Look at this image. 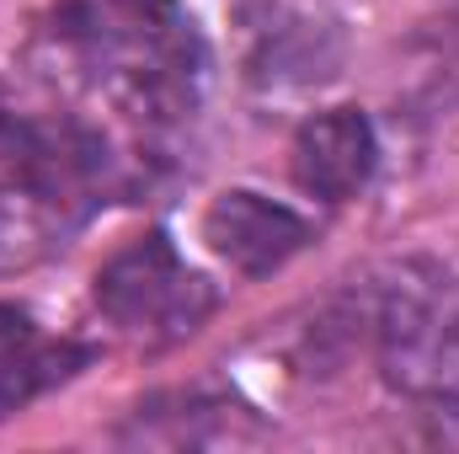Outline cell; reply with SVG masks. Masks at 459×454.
I'll return each mask as SVG.
<instances>
[{"instance_id":"6da1fadb","label":"cell","mask_w":459,"mask_h":454,"mask_svg":"<svg viewBox=\"0 0 459 454\" xmlns=\"http://www.w3.org/2000/svg\"><path fill=\"white\" fill-rule=\"evenodd\" d=\"M385 380L417 401L459 406V300L438 273L406 267L374 310Z\"/></svg>"},{"instance_id":"7a4b0ae2","label":"cell","mask_w":459,"mask_h":454,"mask_svg":"<svg viewBox=\"0 0 459 454\" xmlns=\"http://www.w3.org/2000/svg\"><path fill=\"white\" fill-rule=\"evenodd\" d=\"M97 305L134 337L177 342L209 321L214 289L204 273H193L177 257V246L160 230H150V235L128 240L97 273Z\"/></svg>"},{"instance_id":"3957f363","label":"cell","mask_w":459,"mask_h":454,"mask_svg":"<svg viewBox=\"0 0 459 454\" xmlns=\"http://www.w3.org/2000/svg\"><path fill=\"white\" fill-rule=\"evenodd\" d=\"M347 59V27L332 0H246L240 5V65L262 92H310L337 81Z\"/></svg>"},{"instance_id":"277c9868","label":"cell","mask_w":459,"mask_h":454,"mask_svg":"<svg viewBox=\"0 0 459 454\" xmlns=\"http://www.w3.org/2000/svg\"><path fill=\"white\" fill-rule=\"evenodd\" d=\"M204 240L235 273L262 278V273H278L289 257H299L310 246V225L289 204H273L251 188H230L204 214Z\"/></svg>"},{"instance_id":"5b68a950","label":"cell","mask_w":459,"mask_h":454,"mask_svg":"<svg viewBox=\"0 0 459 454\" xmlns=\"http://www.w3.org/2000/svg\"><path fill=\"white\" fill-rule=\"evenodd\" d=\"M374 155H379L374 150V128H368V118L358 108L316 113L294 139V182L310 198L342 204L374 177Z\"/></svg>"},{"instance_id":"8992f818","label":"cell","mask_w":459,"mask_h":454,"mask_svg":"<svg viewBox=\"0 0 459 454\" xmlns=\"http://www.w3.org/2000/svg\"><path fill=\"white\" fill-rule=\"evenodd\" d=\"M81 363H86V347L43 332L16 305H0V417L22 412L27 401H38L59 380H70Z\"/></svg>"},{"instance_id":"52a82bcc","label":"cell","mask_w":459,"mask_h":454,"mask_svg":"<svg viewBox=\"0 0 459 454\" xmlns=\"http://www.w3.org/2000/svg\"><path fill=\"white\" fill-rule=\"evenodd\" d=\"M65 209L27 177L0 188V273H22L59 246Z\"/></svg>"},{"instance_id":"ba28073f","label":"cell","mask_w":459,"mask_h":454,"mask_svg":"<svg viewBox=\"0 0 459 454\" xmlns=\"http://www.w3.org/2000/svg\"><path fill=\"white\" fill-rule=\"evenodd\" d=\"M16 113H11V97H5V86H0V144H16Z\"/></svg>"}]
</instances>
